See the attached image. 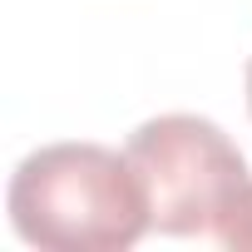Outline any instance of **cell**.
<instances>
[{
    "instance_id": "1",
    "label": "cell",
    "mask_w": 252,
    "mask_h": 252,
    "mask_svg": "<svg viewBox=\"0 0 252 252\" xmlns=\"http://www.w3.org/2000/svg\"><path fill=\"white\" fill-rule=\"evenodd\" d=\"M5 208L15 232L50 252H124L154 227L129 154L104 144L35 149L20 158Z\"/></svg>"
},
{
    "instance_id": "2",
    "label": "cell",
    "mask_w": 252,
    "mask_h": 252,
    "mask_svg": "<svg viewBox=\"0 0 252 252\" xmlns=\"http://www.w3.org/2000/svg\"><path fill=\"white\" fill-rule=\"evenodd\" d=\"M124 154L144 183L154 227L168 237H213L252 183L237 144L198 114H158L139 124Z\"/></svg>"
},
{
    "instance_id": "3",
    "label": "cell",
    "mask_w": 252,
    "mask_h": 252,
    "mask_svg": "<svg viewBox=\"0 0 252 252\" xmlns=\"http://www.w3.org/2000/svg\"><path fill=\"white\" fill-rule=\"evenodd\" d=\"M213 242H222V247H237V252H252V183L237 193V203H232V208H227V218L218 222Z\"/></svg>"
},
{
    "instance_id": "4",
    "label": "cell",
    "mask_w": 252,
    "mask_h": 252,
    "mask_svg": "<svg viewBox=\"0 0 252 252\" xmlns=\"http://www.w3.org/2000/svg\"><path fill=\"white\" fill-rule=\"evenodd\" d=\"M247 104H252V69H247Z\"/></svg>"
}]
</instances>
